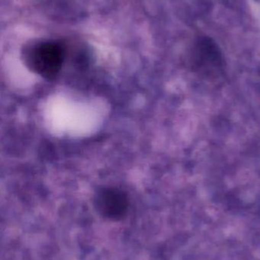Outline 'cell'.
<instances>
[{"instance_id": "1", "label": "cell", "mask_w": 260, "mask_h": 260, "mask_svg": "<svg viewBox=\"0 0 260 260\" xmlns=\"http://www.w3.org/2000/svg\"><path fill=\"white\" fill-rule=\"evenodd\" d=\"M189 67L195 74L206 80L215 81L224 75L225 62L215 41L198 38L189 53Z\"/></svg>"}, {"instance_id": "2", "label": "cell", "mask_w": 260, "mask_h": 260, "mask_svg": "<svg viewBox=\"0 0 260 260\" xmlns=\"http://www.w3.org/2000/svg\"><path fill=\"white\" fill-rule=\"evenodd\" d=\"M64 48L54 42H41L32 45L24 53L27 67L46 79L57 76L64 60Z\"/></svg>"}, {"instance_id": "3", "label": "cell", "mask_w": 260, "mask_h": 260, "mask_svg": "<svg viewBox=\"0 0 260 260\" xmlns=\"http://www.w3.org/2000/svg\"><path fill=\"white\" fill-rule=\"evenodd\" d=\"M95 206L102 216L112 221H119L128 212V197L116 188H102L95 196Z\"/></svg>"}]
</instances>
